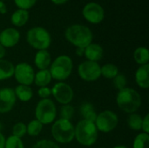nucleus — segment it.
Returning a JSON list of instances; mask_svg holds the SVG:
<instances>
[{
    "instance_id": "42",
    "label": "nucleus",
    "mask_w": 149,
    "mask_h": 148,
    "mask_svg": "<svg viewBox=\"0 0 149 148\" xmlns=\"http://www.w3.org/2000/svg\"><path fill=\"white\" fill-rule=\"evenodd\" d=\"M100 148H105V147H100Z\"/></svg>"
},
{
    "instance_id": "33",
    "label": "nucleus",
    "mask_w": 149,
    "mask_h": 148,
    "mask_svg": "<svg viewBox=\"0 0 149 148\" xmlns=\"http://www.w3.org/2000/svg\"><path fill=\"white\" fill-rule=\"evenodd\" d=\"M31 148H60L54 141L50 140H41Z\"/></svg>"
},
{
    "instance_id": "8",
    "label": "nucleus",
    "mask_w": 149,
    "mask_h": 148,
    "mask_svg": "<svg viewBox=\"0 0 149 148\" xmlns=\"http://www.w3.org/2000/svg\"><path fill=\"white\" fill-rule=\"evenodd\" d=\"M118 122L119 118L117 114L110 110H106L97 114V118L94 121L98 131L105 133H108L114 130Z\"/></svg>"
},
{
    "instance_id": "13",
    "label": "nucleus",
    "mask_w": 149,
    "mask_h": 148,
    "mask_svg": "<svg viewBox=\"0 0 149 148\" xmlns=\"http://www.w3.org/2000/svg\"><path fill=\"white\" fill-rule=\"evenodd\" d=\"M17 101L14 89L4 87L0 89V113H6L12 110Z\"/></svg>"
},
{
    "instance_id": "10",
    "label": "nucleus",
    "mask_w": 149,
    "mask_h": 148,
    "mask_svg": "<svg viewBox=\"0 0 149 148\" xmlns=\"http://www.w3.org/2000/svg\"><path fill=\"white\" fill-rule=\"evenodd\" d=\"M78 73L83 80L93 82L100 78L101 67L98 62L86 60L79 65Z\"/></svg>"
},
{
    "instance_id": "24",
    "label": "nucleus",
    "mask_w": 149,
    "mask_h": 148,
    "mask_svg": "<svg viewBox=\"0 0 149 148\" xmlns=\"http://www.w3.org/2000/svg\"><path fill=\"white\" fill-rule=\"evenodd\" d=\"M118 74H119V69H118V67L115 65L112 64V63L106 64V65H104L101 67V75L103 77H105L106 79H113Z\"/></svg>"
},
{
    "instance_id": "25",
    "label": "nucleus",
    "mask_w": 149,
    "mask_h": 148,
    "mask_svg": "<svg viewBox=\"0 0 149 148\" xmlns=\"http://www.w3.org/2000/svg\"><path fill=\"white\" fill-rule=\"evenodd\" d=\"M43 130V124L37 120H33L26 126V133L30 136L36 137Z\"/></svg>"
},
{
    "instance_id": "19",
    "label": "nucleus",
    "mask_w": 149,
    "mask_h": 148,
    "mask_svg": "<svg viewBox=\"0 0 149 148\" xmlns=\"http://www.w3.org/2000/svg\"><path fill=\"white\" fill-rule=\"evenodd\" d=\"M14 65L6 59H0V81L10 79L14 75Z\"/></svg>"
},
{
    "instance_id": "22",
    "label": "nucleus",
    "mask_w": 149,
    "mask_h": 148,
    "mask_svg": "<svg viewBox=\"0 0 149 148\" xmlns=\"http://www.w3.org/2000/svg\"><path fill=\"white\" fill-rule=\"evenodd\" d=\"M14 92H15L16 98H17L22 102L30 101L33 96L32 89L28 85H19L14 89Z\"/></svg>"
},
{
    "instance_id": "41",
    "label": "nucleus",
    "mask_w": 149,
    "mask_h": 148,
    "mask_svg": "<svg viewBox=\"0 0 149 148\" xmlns=\"http://www.w3.org/2000/svg\"><path fill=\"white\" fill-rule=\"evenodd\" d=\"M113 148H128L127 147H126V146H123V145H119V146H116V147H114Z\"/></svg>"
},
{
    "instance_id": "7",
    "label": "nucleus",
    "mask_w": 149,
    "mask_h": 148,
    "mask_svg": "<svg viewBox=\"0 0 149 148\" xmlns=\"http://www.w3.org/2000/svg\"><path fill=\"white\" fill-rule=\"evenodd\" d=\"M36 120L43 125L52 123L57 117V107L50 99H44L38 102L35 108Z\"/></svg>"
},
{
    "instance_id": "14",
    "label": "nucleus",
    "mask_w": 149,
    "mask_h": 148,
    "mask_svg": "<svg viewBox=\"0 0 149 148\" xmlns=\"http://www.w3.org/2000/svg\"><path fill=\"white\" fill-rule=\"evenodd\" d=\"M20 32L13 27H9L0 31V44L4 48H11L17 45L20 40Z\"/></svg>"
},
{
    "instance_id": "3",
    "label": "nucleus",
    "mask_w": 149,
    "mask_h": 148,
    "mask_svg": "<svg viewBox=\"0 0 149 148\" xmlns=\"http://www.w3.org/2000/svg\"><path fill=\"white\" fill-rule=\"evenodd\" d=\"M99 131L94 122L82 120L75 126L74 138L82 146L91 147L98 140Z\"/></svg>"
},
{
    "instance_id": "23",
    "label": "nucleus",
    "mask_w": 149,
    "mask_h": 148,
    "mask_svg": "<svg viewBox=\"0 0 149 148\" xmlns=\"http://www.w3.org/2000/svg\"><path fill=\"white\" fill-rule=\"evenodd\" d=\"M134 59L140 65H144L148 64L149 51L147 47L140 46L135 49L134 52Z\"/></svg>"
},
{
    "instance_id": "28",
    "label": "nucleus",
    "mask_w": 149,
    "mask_h": 148,
    "mask_svg": "<svg viewBox=\"0 0 149 148\" xmlns=\"http://www.w3.org/2000/svg\"><path fill=\"white\" fill-rule=\"evenodd\" d=\"M4 148H24V146L20 138L11 135L5 139Z\"/></svg>"
},
{
    "instance_id": "4",
    "label": "nucleus",
    "mask_w": 149,
    "mask_h": 148,
    "mask_svg": "<svg viewBox=\"0 0 149 148\" xmlns=\"http://www.w3.org/2000/svg\"><path fill=\"white\" fill-rule=\"evenodd\" d=\"M26 41L29 45L38 51L47 50L52 44V36L45 28L35 26L27 31Z\"/></svg>"
},
{
    "instance_id": "26",
    "label": "nucleus",
    "mask_w": 149,
    "mask_h": 148,
    "mask_svg": "<svg viewBox=\"0 0 149 148\" xmlns=\"http://www.w3.org/2000/svg\"><path fill=\"white\" fill-rule=\"evenodd\" d=\"M142 120L143 118L137 114V113H131L127 119V124L128 126L134 131L141 130V125H142Z\"/></svg>"
},
{
    "instance_id": "37",
    "label": "nucleus",
    "mask_w": 149,
    "mask_h": 148,
    "mask_svg": "<svg viewBox=\"0 0 149 148\" xmlns=\"http://www.w3.org/2000/svg\"><path fill=\"white\" fill-rule=\"evenodd\" d=\"M69 0H51L52 3H53L54 4L56 5H62V4H65V3H67Z\"/></svg>"
},
{
    "instance_id": "20",
    "label": "nucleus",
    "mask_w": 149,
    "mask_h": 148,
    "mask_svg": "<svg viewBox=\"0 0 149 148\" xmlns=\"http://www.w3.org/2000/svg\"><path fill=\"white\" fill-rule=\"evenodd\" d=\"M80 114L85 120L94 122L97 118V113L93 104L89 102H85L81 105L79 109Z\"/></svg>"
},
{
    "instance_id": "1",
    "label": "nucleus",
    "mask_w": 149,
    "mask_h": 148,
    "mask_svg": "<svg viewBox=\"0 0 149 148\" xmlns=\"http://www.w3.org/2000/svg\"><path fill=\"white\" fill-rule=\"evenodd\" d=\"M66 40L76 48H86L93 43V34L89 27L84 24H74L68 26L65 31Z\"/></svg>"
},
{
    "instance_id": "16",
    "label": "nucleus",
    "mask_w": 149,
    "mask_h": 148,
    "mask_svg": "<svg viewBox=\"0 0 149 148\" xmlns=\"http://www.w3.org/2000/svg\"><path fill=\"white\" fill-rule=\"evenodd\" d=\"M51 63L52 57L47 50H40L36 52L34 64L37 68H38L39 70H45L51 65Z\"/></svg>"
},
{
    "instance_id": "15",
    "label": "nucleus",
    "mask_w": 149,
    "mask_h": 148,
    "mask_svg": "<svg viewBox=\"0 0 149 148\" xmlns=\"http://www.w3.org/2000/svg\"><path fill=\"white\" fill-rule=\"evenodd\" d=\"M104 54V50L102 46L96 43H91L85 48L84 56L89 61L98 62L100 61Z\"/></svg>"
},
{
    "instance_id": "5",
    "label": "nucleus",
    "mask_w": 149,
    "mask_h": 148,
    "mask_svg": "<svg viewBox=\"0 0 149 148\" xmlns=\"http://www.w3.org/2000/svg\"><path fill=\"white\" fill-rule=\"evenodd\" d=\"M72 68L73 63L72 58L67 55H60L52 61L49 71L52 75V79L62 82L70 77Z\"/></svg>"
},
{
    "instance_id": "12",
    "label": "nucleus",
    "mask_w": 149,
    "mask_h": 148,
    "mask_svg": "<svg viewBox=\"0 0 149 148\" xmlns=\"http://www.w3.org/2000/svg\"><path fill=\"white\" fill-rule=\"evenodd\" d=\"M51 90L54 99L62 105L70 104L73 99V96H74L73 90L66 83L58 82L55 84Z\"/></svg>"
},
{
    "instance_id": "17",
    "label": "nucleus",
    "mask_w": 149,
    "mask_h": 148,
    "mask_svg": "<svg viewBox=\"0 0 149 148\" xmlns=\"http://www.w3.org/2000/svg\"><path fill=\"white\" fill-rule=\"evenodd\" d=\"M135 80L137 85L142 89L149 87V65H141L135 73Z\"/></svg>"
},
{
    "instance_id": "31",
    "label": "nucleus",
    "mask_w": 149,
    "mask_h": 148,
    "mask_svg": "<svg viewBox=\"0 0 149 148\" xmlns=\"http://www.w3.org/2000/svg\"><path fill=\"white\" fill-rule=\"evenodd\" d=\"M113 86L120 91L124 88L127 87V78L124 74H118L114 79H113Z\"/></svg>"
},
{
    "instance_id": "38",
    "label": "nucleus",
    "mask_w": 149,
    "mask_h": 148,
    "mask_svg": "<svg viewBox=\"0 0 149 148\" xmlns=\"http://www.w3.org/2000/svg\"><path fill=\"white\" fill-rule=\"evenodd\" d=\"M5 53H6L5 48L0 44V59H3V57L5 56Z\"/></svg>"
},
{
    "instance_id": "30",
    "label": "nucleus",
    "mask_w": 149,
    "mask_h": 148,
    "mask_svg": "<svg viewBox=\"0 0 149 148\" xmlns=\"http://www.w3.org/2000/svg\"><path fill=\"white\" fill-rule=\"evenodd\" d=\"M14 3L17 7V9H22L25 10H29L31 9L38 2V0H13Z\"/></svg>"
},
{
    "instance_id": "32",
    "label": "nucleus",
    "mask_w": 149,
    "mask_h": 148,
    "mask_svg": "<svg viewBox=\"0 0 149 148\" xmlns=\"http://www.w3.org/2000/svg\"><path fill=\"white\" fill-rule=\"evenodd\" d=\"M26 134V125L22 123V122H18L17 124L14 125V126L12 127V135L16 136L17 138H22Z\"/></svg>"
},
{
    "instance_id": "18",
    "label": "nucleus",
    "mask_w": 149,
    "mask_h": 148,
    "mask_svg": "<svg viewBox=\"0 0 149 148\" xmlns=\"http://www.w3.org/2000/svg\"><path fill=\"white\" fill-rule=\"evenodd\" d=\"M30 13L28 10L17 9L10 16V22L16 27H22L24 26L29 20Z\"/></svg>"
},
{
    "instance_id": "39",
    "label": "nucleus",
    "mask_w": 149,
    "mask_h": 148,
    "mask_svg": "<svg viewBox=\"0 0 149 148\" xmlns=\"http://www.w3.org/2000/svg\"><path fill=\"white\" fill-rule=\"evenodd\" d=\"M5 145V138L3 135V133H0V148H4Z\"/></svg>"
},
{
    "instance_id": "34",
    "label": "nucleus",
    "mask_w": 149,
    "mask_h": 148,
    "mask_svg": "<svg viewBox=\"0 0 149 148\" xmlns=\"http://www.w3.org/2000/svg\"><path fill=\"white\" fill-rule=\"evenodd\" d=\"M38 94L39 98H41L42 99H48L52 95V90L49 87H47V86L40 87L38 89Z\"/></svg>"
},
{
    "instance_id": "40",
    "label": "nucleus",
    "mask_w": 149,
    "mask_h": 148,
    "mask_svg": "<svg viewBox=\"0 0 149 148\" xmlns=\"http://www.w3.org/2000/svg\"><path fill=\"white\" fill-rule=\"evenodd\" d=\"M84 52H85V48H77L76 49V54L78 56H84Z\"/></svg>"
},
{
    "instance_id": "27",
    "label": "nucleus",
    "mask_w": 149,
    "mask_h": 148,
    "mask_svg": "<svg viewBox=\"0 0 149 148\" xmlns=\"http://www.w3.org/2000/svg\"><path fill=\"white\" fill-rule=\"evenodd\" d=\"M133 148H149V135L148 133L138 134L133 143Z\"/></svg>"
},
{
    "instance_id": "36",
    "label": "nucleus",
    "mask_w": 149,
    "mask_h": 148,
    "mask_svg": "<svg viewBox=\"0 0 149 148\" xmlns=\"http://www.w3.org/2000/svg\"><path fill=\"white\" fill-rule=\"evenodd\" d=\"M7 12V7L3 0H0V13L5 14Z\"/></svg>"
},
{
    "instance_id": "2",
    "label": "nucleus",
    "mask_w": 149,
    "mask_h": 148,
    "mask_svg": "<svg viewBox=\"0 0 149 148\" xmlns=\"http://www.w3.org/2000/svg\"><path fill=\"white\" fill-rule=\"evenodd\" d=\"M116 102L119 108L127 113H134L141 106V97L140 93L129 87H126L119 91Z\"/></svg>"
},
{
    "instance_id": "35",
    "label": "nucleus",
    "mask_w": 149,
    "mask_h": 148,
    "mask_svg": "<svg viewBox=\"0 0 149 148\" xmlns=\"http://www.w3.org/2000/svg\"><path fill=\"white\" fill-rule=\"evenodd\" d=\"M141 129L145 133H149V114H147L143 120H142V125H141Z\"/></svg>"
},
{
    "instance_id": "29",
    "label": "nucleus",
    "mask_w": 149,
    "mask_h": 148,
    "mask_svg": "<svg viewBox=\"0 0 149 148\" xmlns=\"http://www.w3.org/2000/svg\"><path fill=\"white\" fill-rule=\"evenodd\" d=\"M74 114V108L70 104L64 105L60 109V119L71 120Z\"/></svg>"
},
{
    "instance_id": "11",
    "label": "nucleus",
    "mask_w": 149,
    "mask_h": 148,
    "mask_svg": "<svg viewBox=\"0 0 149 148\" xmlns=\"http://www.w3.org/2000/svg\"><path fill=\"white\" fill-rule=\"evenodd\" d=\"M13 76L20 85L30 86L34 81L35 72L30 64L22 62L15 66Z\"/></svg>"
},
{
    "instance_id": "6",
    "label": "nucleus",
    "mask_w": 149,
    "mask_h": 148,
    "mask_svg": "<svg viewBox=\"0 0 149 148\" xmlns=\"http://www.w3.org/2000/svg\"><path fill=\"white\" fill-rule=\"evenodd\" d=\"M75 126L71 120L59 119L52 126V135L53 139L61 144H68L74 139Z\"/></svg>"
},
{
    "instance_id": "21",
    "label": "nucleus",
    "mask_w": 149,
    "mask_h": 148,
    "mask_svg": "<svg viewBox=\"0 0 149 148\" xmlns=\"http://www.w3.org/2000/svg\"><path fill=\"white\" fill-rule=\"evenodd\" d=\"M52 81V75L48 69L40 70L34 76V84L38 87L47 86Z\"/></svg>"
},
{
    "instance_id": "9",
    "label": "nucleus",
    "mask_w": 149,
    "mask_h": 148,
    "mask_svg": "<svg viewBox=\"0 0 149 148\" xmlns=\"http://www.w3.org/2000/svg\"><path fill=\"white\" fill-rule=\"evenodd\" d=\"M82 16L88 23L98 24L105 18V10L99 3L89 2L84 5L82 9Z\"/></svg>"
}]
</instances>
